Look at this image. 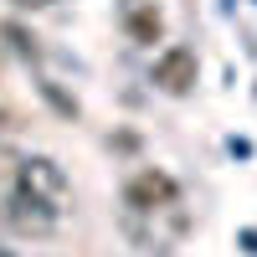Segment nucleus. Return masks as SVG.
Here are the masks:
<instances>
[{
  "label": "nucleus",
  "mask_w": 257,
  "mask_h": 257,
  "mask_svg": "<svg viewBox=\"0 0 257 257\" xmlns=\"http://www.w3.org/2000/svg\"><path fill=\"white\" fill-rule=\"evenodd\" d=\"M155 82L165 93H185L190 82H196V52L190 47H170V52H160V62H155Z\"/></svg>",
  "instance_id": "nucleus-1"
},
{
  "label": "nucleus",
  "mask_w": 257,
  "mask_h": 257,
  "mask_svg": "<svg viewBox=\"0 0 257 257\" xmlns=\"http://www.w3.org/2000/svg\"><path fill=\"white\" fill-rule=\"evenodd\" d=\"M128 196V206H139V211H155V201H175V185H170L165 175H155V170H149V175H139L134 185L123 190Z\"/></svg>",
  "instance_id": "nucleus-2"
},
{
  "label": "nucleus",
  "mask_w": 257,
  "mask_h": 257,
  "mask_svg": "<svg viewBox=\"0 0 257 257\" xmlns=\"http://www.w3.org/2000/svg\"><path fill=\"white\" fill-rule=\"evenodd\" d=\"M128 36H134L139 47H155L160 41V16H128Z\"/></svg>",
  "instance_id": "nucleus-3"
},
{
  "label": "nucleus",
  "mask_w": 257,
  "mask_h": 257,
  "mask_svg": "<svg viewBox=\"0 0 257 257\" xmlns=\"http://www.w3.org/2000/svg\"><path fill=\"white\" fill-rule=\"evenodd\" d=\"M26 180L47 185V190H62V170H52V160H26Z\"/></svg>",
  "instance_id": "nucleus-4"
},
{
  "label": "nucleus",
  "mask_w": 257,
  "mask_h": 257,
  "mask_svg": "<svg viewBox=\"0 0 257 257\" xmlns=\"http://www.w3.org/2000/svg\"><path fill=\"white\" fill-rule=\"evenodd\" d=\"M0 31H6V41H11V47H16L21 57H36V36H26V31L16 26V21H6V26H0Z\"/></svg>",
  "instance_id": "nucleus-5"
},
{
  "label": "nucleus",
  "mask_w": 257,
  "mask_h": 257,
  "mask_svg": "<svg viewBox=\"0 0 257 257\" xmlns=\"http://www.w3.org/2000/svg\"><path fill=\"white\" fill-rule=\"evenodd\" d=\"M41 98H47V103H52L57 113H67V118H77V103H72V98H62V93L52 88V82H41Z\"/></svg>",
  "instance_id": "nucleus-6"
},
{
  "label": "nucleus",
  "mask_w": 257,
  "mask_h": 257,
  "mask_svg": "<svg viewBox=\"0 0 257 257\" xmlns=\"http://www.w3.org/2000/svg\"><path fill=\"white\" fill-rule=\"evenodd\" d=\"M237 242H242V252H252V257H257V231H252V226L242 231V237H237Z\"/></svg>",
  "instance_id": "nucleus-7"
},
{
  "label": "nucleus",
  "mask_w": 257,
  "mask_h": 257,
  "mask_svg": "<svg viewBox=\"0 0 257 257\" xmlns=\"http://www.w3.org/2000/svg\"><path fill=\"white\" fill-rule=\"evenodd\" d=\"M16 6H52V0H16Z\"/></svg>",
  "instance_id": "nucleus-8"
},
{
  "label": "nucleus",
  "mask_w": 257,
  "mask_h": 257,
  "mask_svg": "<svg viewBox=\"0 0 257 257\" xmlns=\"http://www.w3.org/2000/svg\"><path fill=\"white\" fill-rule=\"evenodd\" d=\"M0 257H6V252H0Z\"/></svg>",
  "instance_id": "nucleus-9"
}]
</instances>
